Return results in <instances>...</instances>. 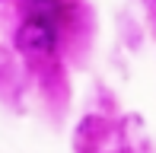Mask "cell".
<instances>
[{"mask_svg": "<svg viewBox=\"0 0 156 153\" xmlns=\"http://www.w3.org/2000/svg\"><path fill=\"white\" fill-rule=\"evenodd\" d=\"M70 0H23V10L26 16H38V19H51V23H58V19L67 13Z\"/></svg>", "mask_w": 156, "mask_h": 153, "instance_id": "7a4b0ae2", "label": "cell"}, {"mask_svg": "<svg viewBox=\"0 0 156 153\" xmlns=\"http://www.w3.org/2000/svg\"><path fill=\"white\" fill-rule=\"evenodd\" d=\"M16 51L29 61L51 58L58 48V23L51 19H38V16H26V23L16 29Z\"/></svg>", "mask_w": 156, "mask_h": 153, "instance_id": "6da1fadb", "label": "cell"}, {"mask_svg": "<svg viewBox=\"0 0 156 153\" xmlns=\"http://www.w3.org/2000/svg\"><path fill=\"white\" fill-rule=\"evenodd\" d=\"M10 67H13V58H10V51H6V48H0V80H3V76L10 73Z\"/></svg>", "mask_w": 156, "mask_h": 153, "instance_id": "3957f363", "label": "cell"}]
</instances>
